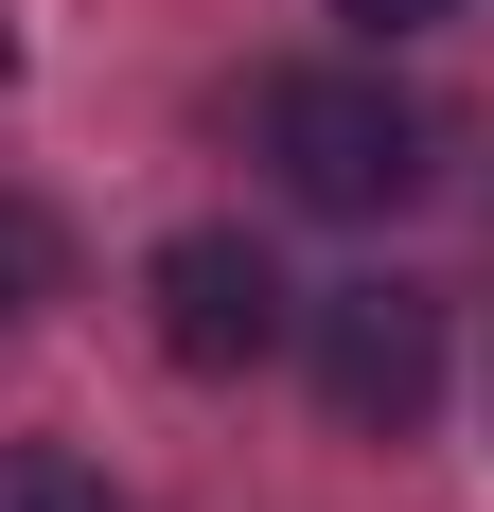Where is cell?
I'll return each instance as SVG.
<instances>
[{
	"label": "cell",
	"instance_id": "1",
	"mask_svg": "<svg viewBox=\"0 0 494 512\" xmlns=\"http://www.w3.org/2000/svg\"><path fill=\"white\" fill-rule=\"evenodd\" d=\"M247 142L283 159L300 212H406L424 195V106L389 71H265L247 89Z\"/></svg>",
	"mask_w": 494,
	"mask_h": 512
},
{
	"label": "cell",
	"instance_id": "2",
	"mask_svg": "<svg viewBox=\"0 0 494 512\" xmlns=\"http://www.w3.org/2000/svg\"><path fill=\"white\" fill-rule=\"evenodd\" d=\"M300 354H318V407L353 442H406V424L442 407V301L424 283H336V301H300Z\"/></svg>",
	"mask_w": 494,
	"mask_h": 512
},
{
	"label": "cell",
	"instance_id": "3",
	"mask_svg": "<svg viewBox=\"0 0 494 512\" xmlns=\"http://www.w3.org/2000/svg\"><path fill=\"white\" fill-rule=\"evenodd\" d=\"M142 301H159V354H177V371H265V354L300 336L283 265L247 248V230H177V248L142 265Z\"/></svg>",
	"mask_w": 494,
	"mask_h": 512
},
{
	"label": "cell",
	"instance_id": "4",
	"mask_svg": "<svg viewBox=\"0 0 494 512\" xmlns=\"http://www.w3.org/2000/svg\"><path fill=\"white\" fill-rule=\"evenodd\" d=\"M53 283H71V248H53V212H18V195H0V336H18V318H36Z\"/></svg>",
	"mask_w": 494,
	"mask_h": 512
},
{
	"label": "cell",
	"instance_id": "5",
	"mask_svg": "<svg viewBox=\"0 0 494 512\" xmlns=\"http://www.w3.org/2000/svg\"><path fill=\"white\" fill-rule=\"evenodd\" d=\"M0 512H106V477L53 460V442H0Z\"/></svg>",
	"mask_w": 494,
	"mask_h": 512
},
{
	"label": "cell",
	"instance_id": "6",
	"mask_svg": "<svg viewBox=\"0 0 494 512\" xmlns=\"http://www.w3.org/2000/svg\"><path fill=\"white\" fill-rule=\"evenodd\" d=\"M336 18H353V36H371V53H389V36H442L459 0H336Z\"/></svg>",
	"mask_w": 494,
	"mask_h": 512
},
{
	"label": "cell",
	"instance_id": "7",
	"mask_svg": "<svg viewBox=\"0 0 494 512\" xmlns=\"http://www.w3.org/2000/svg\"><path fill=\"white\" fill-rule=\"evenodd\" d=\"M0 53H18V36H0Z\"/></svg>",
	"mask_w": 494,
	"mask_h": 512
}]
</instances>
